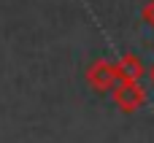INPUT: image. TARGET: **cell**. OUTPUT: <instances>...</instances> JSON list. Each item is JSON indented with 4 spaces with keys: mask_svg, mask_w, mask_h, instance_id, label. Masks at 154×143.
Masks as SVG:
<instances>
[{
    "mask_svg": "<svg viewBox=\"0 0 154 143\" xmlns=\"http://www.w3.org/2000/svg\"><path fill=\"white\" fill-rule=\"evenodd\" d=\"M111 100L119 111L125 114H135L138 108L146 105V89L141 87V81H119L111 89Z\"/></svg>",
    "mask_w": 154,
    "mask_h": 143,
    "instance_id": "6da1fadb",
    "label": "cell"
},
{
    "mask_svg": "<svg viewBox=\"0 0 154 143\" xmlns=\"http://www.w3.org/2000/svg\"><path fill=\"white\" fill-rule=\"evenodd\" d=\"M141 19H143L149 27H154V0H149V3L143 5V11H141Z\"/></svg>",
    "mask_w": 154,
    "mask_h": 143,
    "instance_id": "277c9868",
    "label": "cell"
},
{
    "mask_svg": "<svg viewBox=\"0 0 154 143\" xmlns=\"http://www.w3.org/2000/svg\"><path fill=\"white\" fill-rule=\"evenodd\" d=\"M146 76L152 78V84H154V65H152V68H146Z\"/></svg>",
    "mask_w": 154,
    "mask_h": 143,
    "instance_id": "5b68a950",
    "label": "cell"
},
{
    "mask_svg": "<svg viewBox=\"0 0 154 143\" xmlns=\"http://www.w3.org/2000/svg\"><path fill=\"white\" fill-rule=\"evenodd\" d=\"M116 70H119V81H141L146 76V68L141 62L138 54H122V59L116 62Z\"/></svg>",
    "mask_w": 154,
    "mask_h": 143,
    "instance_id": "3957f363",
    "label": "cell"
},
{
    "mask_svg": "<svg viewBox=\"0 0 154 143\" xmlns=\"http://www.w3.org/2000/svg\"><path fill=\"white\" fill-rule=\"evenodd\" d=\"M87 81L92 89L97 92H111L116 84H119V70H116V62H108V59H97L89 65L87 70Z\"/></svg>",
    "mask_w": 154,
    "mask_h": 143,
    "instance_id": "7a4b0ae2",
    "label": "cell"
}]
</instances>
